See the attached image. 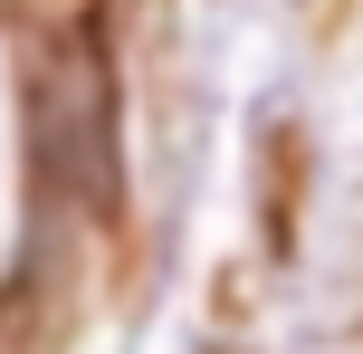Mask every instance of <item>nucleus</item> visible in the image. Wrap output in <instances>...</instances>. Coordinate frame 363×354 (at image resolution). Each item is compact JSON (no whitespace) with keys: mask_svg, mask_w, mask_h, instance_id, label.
Wrapping results in <instances>:
<instances>
[{"mask_svg":"<svg viewBox=\"0 0 363 354\" xmlns=\"http://www.w3.org/2000/svg\"><path fill=\"white\" fill-rule=\"evenodd\" d=\"M19 125H29V182L57 221H96L115 192V67L96 19H67L29 48L19 77Z\"/></svg>","mask_w":363,"mask_h":354,"instance_id":"1","label":"nucleus"},{"mask_svg":"<svg viewBox=\"0 0 363 354\" xmlns=\"http://www.w3.org/2000/svg\"><path fill=\"white\" fill-rule=\"evenodd\" d=\"M0 354H19V297H0Z\"/></svg>","mask_w":363,"mask_h":354,"instance_id":"2","label":"nucleus"}]
</instances>
